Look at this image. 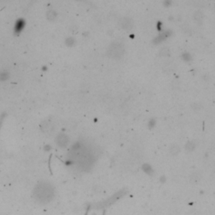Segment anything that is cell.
<instances>
[{
  "label": "cell",
  "mask_w": 215,
  "mask_h": 215,
  "mask_svg": "<svg viewBox=\"0 0 215 215\" xmlns=\"http://www.w3.org/2000/svg\"><path fill=\"white\" fill-rule=\"evenodd\" d=\"M75 152L73 153V161L77 167L83 170L88 171L93 167L95 162V155L87 149H83L82 146L73 147Z\"/></svg>",
  "instance_id": "1"
},
{
  "label": "cell",
  "mask_w": 215,
  "mask_h": 215,
  "mask_svg": "<svg viewBox=\"0 0 215 215\" xmlns=\"http://www.w3.org/2000/svg\"><path fill=\"white\" fill-rule=\"evenodd\" d=\"M55 188L49 182H41L34 189V197L41 203H48L54 198Z\"/></svg>",
  "instance_id": "2"
},
{
  "label": "cell",
  "mask_w": 215,
  "mask_h": 215,
  "mask_svg": "<svg viewBox=\"0 0 215 215\" xmlns=\"http://www.w3.org/2000/svg\"><path fill=\"white\" fill-rule=\"evenodd\" d=\"M107 55L113 59H120L124 55V47L120 42L115 41L111 43L107 49Z\"/></svg>",
  "instance_id": "3"
},
{
  "label": "cell",
  "mask_w": 215,
  "mask_h": 215,
  "mask_svg": "<svg viewBox=\"0 0 215 215\" xmlns=\"http://www.w3.org/2000/svg\"><path fill=\"white\" fill-rule=\"evenodd\" d=\"M119 26L122 29H124V30H129L134 26V23H133V20L131 19H129L128 17H123L119 20Z\"/></svg>",
  "instance_id": "4"
},
{
  "label": "cell",
  "mask_w": 215,
  "mask_h": 215,
  "mask_svg": "<svg viewBox=\"0 0 215 215\" xmlns=\"http://www.w3.org/2000/svg\"><path fill=\"white\" fill-rule=\"evenodd\" d=\"M69 142V138L67 134H60L56 137V144L60 148H64L67 146Z\"/></svg>",
  "instance_id": "5"
},
{
  "label": "cell",
  "mask_w": 215,
  "mask_h": 215,
  "mask_svg": "<svg viewBox=\"0 0 215 215\" xmlns=\"http://www.w3.org/2000/svg\"><path fill=\"white\" fill-rule=\"evenodd\" d=\"M171 32L170 31H166V32H164V33L161 34H159L157 37H155L154 39V43L155 44H159L160 42L161 41H163L164 40H166L168 36L171 34Z\"/></svg>",
  "instance_id": "6"
},
{
  "label": "cell",
  "mask_w": 215,
  "mask_h": 215,
  "mask_svg": "<svg viewBox=\"0 0 215 215\" xmlns=\"http://www.w3.org/2000/svg\"><path fill=\"white\" fill-rule=\"evenodd\" d=\"M41 129L43 132L45 133H50L51 130H52V126L50 122L48 121H44L42 124H41Z\"/></svg>",
  "instance_id": "7"
},
{
  "label": "cell",
  "mask_w": 215,
  "mask_h": 215,
  "mask_svg": "<svg viewBox=\"0 0 215 215\" xmlns=\"http://www.w3.org/2000/svg\"><path fill=\"white\" fill-rule=\"evenodd\" d=\"M164 71L167 73H171L172 72H174L175 70V65L172 63V62H169V63H167L164 67H163Z\"/></svg>",
  "instance_id": "8"
},
{
  "label": "cell",
  "mask_w": 215,
  "mask_h": 215,
  "mask_svg": "<svg viewBox=\"0 0 215 215\" xmlns=\"http://www.w3.org/2000/svg\"><path fill=\"white\" fill-rule=\"evenodd\" d=\"M193 18H194V20L197 22V23H201L202 21V19H203V15H202V13L201 11H196L193 14Z\"/></svg>",
  "instance_id": "9"
},
{
  "label": "cell",
  "mask_w": 215,
  "mask_h": 215,
  "mask_svg": "<svg viewBox=\"0 0 215 215\" xmlns=\"http://www.w3.org/2000/svg\"><path fill=\"white\" fill-rule=\"evenodd\" d=\"M159 54L161 56H169L171 55V51L168 47H162L159 51Z\"/></svg>",
  "instance_id": "10"
},
{
  "label": "cell",
  "mask_w": 215,
  "mask_h": 215,
  "mask_svg": "<svg viewBox=\"0 0 215 215\" xmlns=\"http://www.w3.org/2000/svg\"><path fill=\"white\" fill-rule=\"evenodd\" d=\"M180 152V147L176 145V144H173L171 147H170V153L173 155H176Z\"/></svg>",
  "instance_id": "11"
},
{
  "label": "cell",
  "mask_w": 215,
  "mask_h": 215,
  "mask_svg": "<svg viewBox=\"0 0 215 215\" xmlns=\"http://www.w3.org/2000/svg\"><path fill=\"white\" fill-rule=\"evenodd\" d=\"M56 17V13L54 10H49L46 13V18L49 20H54Z\"/></svg>",
  "instance_id": "12"
},
{
  "label": "cell",
  "mask_w": 215,
  "mask_h": 215,
  "mask_svg": "<svg viewBox=\"0 0 215 215\" xmlns=\"http://www.w3.org/2000/svg\"><path fill=\"white\" fill-rule=\"evenodd\" d=\"M195 148V144L193 142V141H188V143L186 144L185 145V149L188 150V151H192Z\"/></svg>",
  "instance_id": "13"
},
{
  "label": "cell",
  "mask_w": 215,
  "mask_h": 215,
  "mask_svg": "<svg viewBox=\"0 0 215 215\" xmlns=\"http://www.w3.org/2000/svg\"><path fill=\"white\" fill-rule=\"evenodd\" d=\"M66 44H67V46H68L72 47L75 44V39L72 38V37L67 38V40H66Z\"/></svg>",
  "instance_id": "14"
},
{
  "label": "cell",
  "mask_w": 215,
  "mask_h": 215,
  "mask_svg": "<svg viewBox=\"0 0 215 215\" xmlns=\"http://www.w3.org/2000/svg\"><path fill=\"white\" fill-rule=\"evenodd\" d=\"M181 58L185 61H190L192 60V57H191V56H190L189 53H183L181 55Z\"/></svg>",
  "instance_id": "15"
}]
</instances>
